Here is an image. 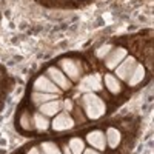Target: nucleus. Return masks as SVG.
I'll return each instance as SVG.
<instances>
[{
	"mask_svg": "<svg viewBox=\"0 0 154 154\" xmlns=\"http://www.w3.org/2000/svg\"><path fill=\"white\" fill-rule=\"evenodd\" d=\"M80 108L85 111L86 117L91 120H97L100 117H103L106 112V103L103 99L96 96L94 93H86L80 99Z\"/></svg>",
	"mask_w": 154,
	"mask_h": 154,
	"instance_id": "1",
	"label": "nucleus"
},
{
	"mask_svg": "<svg viewBox=\"0 0 154 154\" xmlns=\"http://www.w3.org/2000/svg\"><path fill=\"white\" fill-rule=\"evenodd\" d=\"M59 66L65 71L63 74H65L71 82H79L83 75V65L80 62L74 60V59H68V57L62 59L59 62Z\"/></svg>",
	"mask_w": 154,
	"mask_h": 154,
	"instance_id": "2",
	"label": "nucleus"
},
{
	"mask_svg": "<svg viewBox=\"0 0 154 154\" xmlns=\"http://www.w3.org/2000/svg\"><path fill=\"white\" fill-rule=\"evenodd\" d=\"M46 77L53 82L56 86H59V89H62V91H68V89H71V85L72 82L68 79V77L63 74L62 69H59L57 66H49L46 69Z\"/></svg>",
	"mask_w": 154,
	"mask_h": 154,
	"instance_id": "3",
	"label": "nucleus"
},
{
	"mask_svg": "<svg viewBox=\"0 0 154 154\" xmlns=\"http://www.w3.org/2000/svg\"><path fill=\"white\" fill-rule=\"evenodd\" d=\"M136 65H137V60H136V57H133V56H130V57H125L117 66L114 68V71H116V77H120V80H128L130 79V75H131V72L134 71V68H136Z\"/></svg>",
	"mask_w": 154,
	"mask_h": 154,
	"instance_id": "4",
	"label": "nucleus"
},
{
	"mask_svg": "<svg viewBox=\"0 0 154 154\" xmlns=\"http://www.w3.org/2000/svg\"><path fill=\"white\" fill-rule=\"evenodd\" d=\"M79 89L85 93H93V91H102V77L100 74H91L86 75L79 80Z\"/></svg>",
	"mask_w": 154,
	"mask_h": 154,
	"instance_id": "5",
	"label": "nucleus"
},
{
	"mask_svg": "<svg viewBox=\"0 0 154 154\" xmlns=\"http://www.w3.org/2000/svg\"><path fill=\"white\" fill-rule=\"evenodd\" d=\"M75 125L72 116L66 111H62L59 114H56V117L53 120V130L54 131H68V130H72Z\"/></svg>",
	"mask_w": 154,
	"mask_h": 154,
	"instance_id": "6",
	"label": "nucleus"
},
{
	"mask_svg": "<svg viewBox=\"0 0 154 154\" xmlns=\"http://www.w3.org/2000/svg\"><path fill=\"white\" fill-rule=\"evenodd\" d=\"M32 89L37 93H49V94H60L59 86H56L46 75H38L32 83Z\"/></svg>",
	"mask_w": 154,
	"mask_h": 154,
	"instance_id": "7",
	"label": "nucleus"
},
{
	"mask_svg": "<svg viewBox=\"0 0 154 154\" xmlns=\"http://www.w3.org/2000/svg\"><path fill=\"white\" fill-rule=\"evenodd\" d=\"M125 57H126V49L125 48H122V46L112 48L106 54V57H105V66L108 69H114Z\"/></svg>",
	"mask_w": 154,
	"mask_h": 154,
	"instance_id": "8",
	"label": "nucleus"
},
{
	"mask_svg": "<svg viewBox=\"0 0 154 154\" xmlns=\"http://www.w3.org/2000/svg\"><path fill=\"white\" fill-rule=\"evenodd\" d=\"M86 142L91 145L93 148L99 149V151H103L106 148V139H105V133L100 131V130H94V131H89L86 134Z\"/></svg>",
	"mask_w": 154,
	"mask_h": 154,
	"instance_id": "9",
	"label": "nucleus"
},
{
	"mask_svg": "<svg viewBox=\"0 0 154 154\" xmlns=\"http://www.w3.org/2000/svg\"><path fill=\"white\" fill-rule=\"evenodd\" d=\"M60 109H62V100H59V99L45 102V103H42L40 106H38V112H42L43 116H46V117L59 114Z\"/></svg>",
	"mask_w": 154,
	"mask_h": 154,
	"instance_id": "10",
	"label": "nucleus"
},
{
	"mask_svg": "<svg viewBox=\"0 0 154 154\" xmlns=\"http://www.w3.org/2000/svg\"><path fill=\"white\" fill-rule=\"evenodd\" d=\"M105 139H106V145L109 148L116 149L122 142V133H120V130H117V128L109 126L106 130V133H105Z\"/></svg>",
	"mask_w": 154,
	"mask_h": 154,
	"instance_id": "11",
	"label": "nucleus"
},
{
	"mask_svg": "<svg viewBox=\"0 0 154 154\" xmlns=\"http://www.w3.org/2000/svg\"><path fill=\"white\" fill-rule=\"evenodd\" d=\"M103 80H105V86H106V89H108L111 94L117 96V94H120V93L123 91V86H122L120 80H119L116 75H112V74H106V75L103 77Z\"/></svg>",
	"mask_w": 154,
	"mask_h": 154,
	"instance_id": "12",
	"label": "nucleus"
},
{
	"mask_svg": "<svg viewBox=\"0 0 154 154\" xmlns=\"http://www.w3.org/2000/svg\"><path fill=\"white\" fill-rule=\"evenodd\" d=\"M145 66L142 65V63H137L136 65V68H134V71L131 72V75H130V79H128L126 82H128V85L130 86H137L139 83H142L143 82V79H145Z\"/></svg>",
	"mask_w": 154,
	"mask_h": 154,
	"instance_id": "13",
	"label": "nucleus"
},
{
	"mask_svg": "<svg viewBox=\"0 0 154 154\" xmlns=\"http://www.w3.org/2000/svg\"><path fill=\"white\" fill-rule=\"evenodd\" d=\"M54 99H59V94L37 93V91H32V94H31V102H32V105H35V106H40L42 103H45V102L54 100Z\"/></svg>",
	"mask_w": 154,
	"mask_h": 154,
	"instance_id": "14",
	"label": "nucleus"
},
{
	"mask_svg": "<svg viewBox=\"0 0 154 154\" xmlns=\"http://www.w3.org/2000/svg\"><path fill=\"white\" fill-rule=\"evenodd\" d=\"M32 126H34V130L46 131L49 128V120H48L46 116H43L42 112H34L32 114Z\"/></svg>",
	"mask_w": 154,
	"mask_h": 154,
	"instance_id": "15",
	"label": "nucleus"
},
{
	"mask_svg": "<svg viewBox=\"0 0 154 154\" xmlns=\"http://www.w3.org/2000/svg\"><path fill=\"white\" fill-rule=\"evenodd\" d=\"M19 125L23 131H32L34 126H32V114L29 111H22L20 112V117H19Z\"/></svg>",
	"mask_w": 154,
	"mask_h": 154,
	"instance_id": "16",
	"label": "nucleus"
},
{
	"mask_svg": "<svg viewBox=\"0 0 154 154\" xmlns=\"http://www.w3.org/2000/svg\"><path fill=\"white\" fill-rule=\"evenodd\" d=\"M68 146L72 154H82L85 149V140L82 137H71L68 142Z\"/></svg>",
	"mask_w": 154,
	"mask_h": 154,
	"instance_id": "17",
	"label": "nucleus"
},
{
	"mask_svg": "<svg viewBox=\"0 0 154 154\" xmlns=\"http://www.w3.org/2000/svg\"><path fill=\"white\" fill-rule=\"evenodd\" d=\"M40 151H42V154H62L59 145L54 143V142H51V140L40 143Z\"/></svg>",
	"mask_w": 154,
	"mask_h": 154,
	"instance_id": "18",
	"label": "nucleus"
},
{
	"mask_svg": "<svg viewBox=\"0 0 154 154\" xmlns=\"http://www.w3.org/2000/svg\"><path fill=\"white\" fill-rule=\"evenodd\" d=\"M111 49H112V46L106 43V45H103V46H100V48H99V49L96 51V56H97L99 59H105V57H106V54L109 53Z\"/></svg>",
	"mask_w": 154,
	"mask_h": 154,
	"instance_id": "19",
	"label": "nucleus"
},
{
	"mask_svg": "<svg viewBox=\"0 0 154 154\" xmlns=\"http://www.w3.org/2000/svg\"><path fill=\"white\" fill-rule=\"evenodd\" d=\"M62 108H65V111H66V112L72 111V108H74L72 100H71V99H66L65 102H62Z\"/></svg>",
	"mask_w": 154,
	"mask_h": 154,
	"instance_id": "20",
	"label": "nucleus"
},
{
	"mask_svg": "<svg viewBox=\"0 0 154 154\" xmlns=\"http://www.w3.org/2000/svg\"><path fill=\"white\" fill-rule=\"evenodd\" d=\"M72 117H75L77 120H79V123H83V122H85V116H82V111H80L79 108H77V109L74 111Z\"/></svg>",
	"mask_w": 154,
	"mask_h": 154,
	"instance_id": "21",
	"label": "nucleus"
},
{
	"mask_svg": "<svg viewBox=\"0 0 154 154\" xmlns=\"http://www.w3.org/2000/svg\"><path fill=\"white\" fill-rule=\"evenodd\" d=\"M82 154H102V152L96 151L94 148H88V149H83V152H82Z\"/></svg>",
	"mask_w": 154,
	"mask_h": 154,
	"instance_id": "22",
	"label": "nucleus"
},
{
	"mask_svg": "<svg viewBox=\"0 0 154 154\" xmlns=\"http://www.w3.org/2000/svg\"><path fill=\"white\" fill-rule=\"evenodd\" d=\"M28 154H42V151H40V148L34 146V148H31V149L28 151Z\"/></svg>",
	"mask_w": 154,
	"mask_h": 154,
	"instance_id": "23",
	"label": "nucleus"
},
{
	"mask_svg": "<svg viewBox=\"0 0 154 154\" xmlns=\"http://www.w3.org/2000/svg\"><path fill=\"white\" fill-rule=\"evenodd\" d=\"M62 154H72L68 145H65V146H63V149H62Z\"/></svg>",
	"mask_w": 154,
	"mask_h": 154,
	"instance_id": "24",
	"label": "nucleus"
}]
</instances>
